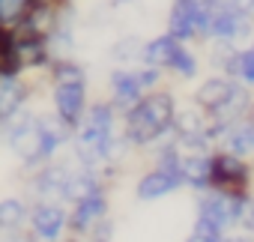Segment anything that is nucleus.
<instances>
[{
    "mask_svg": "<svg viewBox=\"0 0 254 242\" xmlns=\"http://www.w3.org/2000/svg\"><path fill=\"white\" fill-rule=\"evenodd\" d=\"M180 45H183V42H180L177 36H171L168 30H162V33H156V36L147 39V45H144V60H141V63L156 66V69H162V72L168 75V66H171V60H174V54H177Z\"/></svg>",
    "mask_w": 254,
    "mask_h": 242,
    "instance_id": "obj_18",
    "label": "nucleus"
},
{
    "mask_svg": "<svg viewBox=\"0 0 254 242\" xmlns=\"http://www.w3.org/2000/svg\"><path fill=\"white\" fill-rule=\"evenodd\" d=\"M57 24H60V6H30L24 24H21L15 33H30V36L48 39Z\"/></svg>",
    "mask_w": 254,
    "mask_h": 242,
    "instance_id": "obj_20",
    "label": "nucleus"
},
{
    "mask_svg": "<svg viewBox=\"0 0 254 242\" xmlns=\"http://www.w3.org/2000/svg\"><path fill=\"white\" fill-rule=\"evenodd\" d=\"M212 0H171V9L165 18V30L180 42H206Z\"/></svg>",
    "mask_w": 254,
    "mask_h": 242,
    "instance_id": "obj_4",
    "label": "nucleus"
},
{
    "mask_svg": "<svg viewBox=\"0 0 254 242\" xmlns=\"http://www.w3.org/2000/svg\"><path fill=\"white\" fill-rule=\"evenodd\" d=\"M54 57L48 48V39L30 36V33H6L3 54H0V69H15L21 75H45L51 69Z\"/></svg>",
    "mask_w": 254,
    "mask_h": 242,
    "instance_id": "obj_3",
    "label": "nucleus"
},
{
    "mask_svg": "<svg viewBox=\"0 0 254 242\" xmlns=\"http://www.w3.org/2000/svg\"><path fill=\"white\" fill-rule=\"evenodd\" d=\"M90 81L75 84H48V108L63 120L66 126H78L90 108Z\"/></svg>",
    "mask_w": 254,
    "mask_h": 242,
    "instance_id": "obj_9",
    "label": "nucleus"
},
{
    "mask_svg": "<svg viewBox=\"0 0 254 242\" xmlns=\"http://www.w3.org/2000/svg\"><path fill=\"white\" fill-rule=\"evenodd\" d=\"M30 0H0V30H6V33H15L27 12H30Z\"/></svg>",
    "mask_w": 254,
    "mask_h": 242,
    "instance_id": "obj_24",
    "label": "nucleus"
},
{
    "mask_svg": "<svg viewBox=\"0 0 254 242\" xmlns=\"http://www.w3.org/2000/svg\"><path fill=\"white\" fill-rule=\"evenodd\" d=\"M33 200L27 194H3L0 197V230H27Z\"/></svg>",
    "mask_w": 254,
    "mask_h": 242,
    "instance_id": "obj_17",
    "label": "nucleus"
},
{
    "mask_svg": "<svg viewBox=\"0 0 254 242\" xmlns=\"http://www.w3.org/2000/svg\"><path fill=\"white\" fill-rule=\"evenodd\" d=\"M248 200H251V194H227L218 188L197 191V218H206V221L218 224L221 230H230V227L242 224Z\"/></svg>",
    "mask_w": 254,
    "mask_h": 242,
    "instance_id": "obj_5",
    "label": "nucleus"
},
{
    "mask_svg": "<svg viewBox=\"0 0 254 242\" xmlns=\"http://www.w3.org/2000/svg\"><path fill=\"white\" fill-rule=\"evenodd\" d=\"M33 6H63V3H69V0H30Z\"/></svg>",
    "mask_w": 254,
    "mask_h": 242,
    "instance_id": "obj_29",
    "label": "nucleus"
},
{
    "mask_svg": "<svg viewBox=\"0 0 254 242\" xmlns=\"http://www.w3.org/2000/svg\"><path fill=\"white\" fill-rule=\"evenodd\" d=\"M105 218H111V194H108V188H102V191H96V194H90V197L69 206V233L84 239Z\"/></svg>",
    "mask_w": 254,
    "mask_h": 242,
    "instance_id": "obj_12",
    "label": "nucleus"
},
{
    "mask_svg": "<svg viewBox=\"0 0 254 242\" xmlns=\"http://www.w3.org/2000/svg\"><path fill=\"white\" fill-rule=\"evenodd\" d=\"M84 242H114V218H105L102 224H96L84 236Z\"/></svg>",
    "mask_w": 254,
    "mask_h": 242,
    "instance_id": "obj_26",
    "label": "nucleus"
},
{
    "mask_svg": "<svg viewBox=\"0 0 254 242\" xmlns=\"http://www.w3.org/2000/svg\"><path fill=\"white\" fill-rule=\"evenodd\" d=\"M72 156L69 159H54L36 171H27L24 174V194L30 200H60L63 203V191H66V182H69V174H72Z\"/></svg>",
    "mask_w": 254,
    "mask_h": 242,
    "instance_id": "obj_8",
    "label": "nucleus"
},
{
    "mask_svg": "<svg viewBox=\"0 0 254 242\" xmlns=\"http://www.w3.org/2000/svg\"><path fill=\"white\" fill-rule=\"evenodd\" d=\"M251 36H254V15H245V12L224 9V6H215V3H212L206 42H209V39H221V42L245 45Z\"/></svg>",
    "mask_w": 254,
    "mask_h": 242,
    "instance_id": "obj_10",
    "label": "nucleus"
},
{
    "mask_svg": "<svg viewBox=\"0 0 254 242\" xmlns=\"http://www.w3.org/2000/svg\"><path fill=\"white\" fill-rule=\"evenodd\" d=\"M33 102V81L15 69H0V123Z\"/></svg>",
    "mask_w": 254,
    "mask_h": 242,
    "instance_id": "obj_13",
    "label": "nucleus"
},
{
    "mask_svg": "<svg viewBox=\"0 0 254 242\" xmlns=\"http://www.w3.org/2000/svg\"><path fill=\"white\" fill-rule=\"evenodd\" d=\"M180 188H183V177H180V174L153 165L150 171H144V174L135 180V200H141V203H156V200L171 197V194L180 191Z\"/></svg>",
    "mask_w": 254,
    "mask_h": 242,
    "instance_id": "obj_14",
    "label": "nucleus"
},
{
    "mask_svg": "<svg viewBox=\"0 0 254 242\" xmlns=\"http://www.w3.org/2000/svg\"><path fill=\"white\" fill-rule=\"evenodd\" d=\"M0 236H3V230H0Z\"/></svg>",
    "mask_w": 254,
    "mask_h": 242,
    "instance_id": "obj_33",
    "label": "nucleus"
},
{
    "mask_svg": "<svg viewBox=\"0 0 254 242\" xmlns=\"http://www.w3.org/2000/svg\"><path fill=\"white\" fill-rule=\"evenodd\" d=\"M224 233L227 230H221L218 224H212L206 218H194V227H191V233H189L186 242H224L227 239Z\"/></svg>",
    "mask_w": 254,
    "mask_h": 242,
    "instance_id": "obj_25",
    "label": "nucleus"
},
{
    "mask_svg": "<svg viewBox=\"0 0 254 242\" xmlns=\"http://www.w3.org/2000/svg\"><path fill=\"white\" fill-rule=\"evenodd\" d=\"M27 236L30 242H63L69 236V206L60 200H33Z\"/></svg>",
    "mask_w": 254,
    "mask_h": 242,
    "instance_id": "obj_7",
    "label": "nucleus"
},
{
    "mask_svg": "<svg viewBox=\"0 0 254 242\" xmlns=\"http://www.w3.org/2000/svg\"><path fill=\"white\" fill-rule=\"evenodd\" d=\"M144 45H147L144 36H138V33H126V36H120V39L111 42L108 60H111L114 66H138V63L144 60Z\"/></svg>",
    "mask_w": 254,
    "mask_h": 242,
    "instance_id": "obj_19",
    "label": "nucleus"
},
{
    "mask_svg": "<svg viewBox=\"0 0 254 242\" xmlns=\"http://www.w3.org/2000/svg\"><path fill=\"white\" fill-rule=\"evenodd\" d=\"M224 242H254V239L251 236H227Z\"/></svg>",
    "mask_w": 254,
    "mask_h": 242,
    "instance_id": "obj_30",
    "label": "nucleus"
},
{
    "mask_svg": "<svg viewBox=\"0 0 254 242\" xmlns=\"http://www.w3.org/2000/svg\"><path fill=\"white\" fill-rule=\"evenodd\" d=\"M215 6H224V9H236V12H245V15H254V0H212Z\"/></svg>",
    "mask_w": 254,
    "mask_h": 242,
    "instance_id": "obj_27",
    "label": "nucleus"
},
{
    "mask_svg": "<svg viewBox=\"0 0 254 242\" xmlns=\"http://www.w3.org/2000/svg\"><path fill=\"white\" fill-rule=\"evenodd\" d=\"M165 81V72L147 63L138 66H114L108 72V99L114 102V108L120 114H126L129 108H135L147 93L159 90Z\"/></svg>",
    "mask_w": 254,
    "mask_h": 242,
    "instance_id": "obj_2",
    "label": "nucleus"
},
{
    "mask_svg": "<svg viewBox=\"0 0 254 242\" xmlns=\"http://www.w3.org/2000/svg\"><path fill=\"white\" fill-rule=\"evenodd\" d=\"M218 147L227 150V153H236L242 159H251L254 156V120L248 114L239 117V120H233V123L221 132Z\"/></svg>",
    "mask_w": 254,
    "mask_h": 242,
    "instance_id": "obj_16",
    "label": "nucleus"
},
{
    "mask_svg": "<svg viewBox=\"0 0 254 242\" xmlns=\"http://www.w3.org/2000/svg\"><path fill=\"white\" fill-rule=\"evenodd\" d=\"M180 102L168 87H159L147 93L135 108L123 114V135L135 150H153L159 141L174 135V120H177Z\"/></svg>",
    "mask_w": 254,
    "mask_h": 242,
    "instance_id": "obj_1",
    "label": "nucleus"
},
{
    "mask_svg": "<svg viewBox=\"0 0 254 242\" xmlns=\"http://www.w3.org/2000/svg\"><path fill=\"white\" fill-rule=\"evenodd\" d=\"M180 177L186 188L206 191L212 185V150H183Z\"/></svg>",
    "mask_w": 254,
    "mask_h": 242,
    "instance_id": "obj_15",
    "label": "nucleus"
},
{
    "mask_svg": "<svg viewBox=\"0 0 254 242\" xmlns=\"http://www.w3.org/2000/svg\"><path fill=\"white\" fill-rule=\"evenodd\" d=\"M135 0H105V6L108 9H123V6H132Z\"/></svg>",
    "mask_w": 254,
    "mask_h": 242,
    "instance_id": "obj_28",
    "label": "nucleus"
},
{
    "mask_svg": "<svg viewBox=\"0 0 254 242\" xmlns=\"http://www.w3.org/2000/svg\"><path fill=\"white\" fill-rule=\"evenodd\" d=\"M63 242H84V239H81V236H72V233H69V236H66Z\"/></svg>",
    "mask_w": 254,
    "mask_h": 242,
    "instance_id": "obj_31",
    "label": "nucleus"
},
{
    "mask_svg": "<svg viewBox=\"0 0 254 242\" xmlns=\"http://www.w3.org/2000/svg\"><path fill=\"white\" fill-rule=\"evenodd\" d=\"M227 75L236 78V81L245 84V87H254V36H251L245 45H239V51H236V57H233V63H230V69H227Z\"/></svg>",
    "mask_w": 254,
    "mask_h": 242,
    "instance_id": "obj_23",
    "label": "nucleus"
},
{
    "mask_svg": "<svg viewBox=\"0 0 254 242\" xmlns=\"http://www.w3.org/2000/svg\"><path fill=\"white\" fill-rule=\"evenodd\" d=\"M36 129H39V156H42V165L60 159V156L72 147V135H75V129L66 126L51 108H48V111H39Z\"/></svg>",
    "mask_w": 254,
    "mask_h": 242,
    "instance_id": "obj_11",
    "label": "nucleus"
},
{
    "mask_svg": "<svg viewBox=\"0 0 254 242\" xmlns=\"http://www.w3.org/2000/svg\"><path fill=\"white\" fill-rule=\"evenodd\" d=\"M168 75H174L180 81H194L200 75V60H197V54H194V48L189 42H183L177 48V54H174V60L168 66Z\"/></svg>",
    "mask_w": 254,
    "mask_h": 242,
    "instance_id": "obj_22",
    "label": "nucleus"
},
{
    "mask_svg": "<svg viewBox=\"0 0 254 242\" xmlns=\"http://www.w3.org/2000/svg\"><path fill=\"white\" fill-rule=\"evenodd\" d=\"M248 117L254 120V99H251V108H248Z\"/></svg>",
    "mask_w": 254,
    "mask_h": 242,
    "instance_id": "obj_32",
    "label": "nucleus"
},
{
    "mask_svg": "<svg viewBox=\"0 0 254 242\" xmlns=\"http://www.w3.org/2000/svg\"><path fill=\"white\" fill-rule=\"evenodd\" d=\"M251 182H254V168L248 165V159L227 153L221 147L212 150V185L218 191L227 194H251Z\"/></svg>",
    "mask_w": 254,
    "mask_h": 242,
    "instance_id": "obj_6",
    "label": "nucleus"
},
{
    "mask_svg": "<svg viewBox=\"0 0 254 242\" xmlns=\"http://www.w3.org/2000/svg\"><path fill=\"white\" fill-rule=\"evenodd\" d=\"M48 84H75V81H90L87 66L78 57H66V60H54L51 69L45 72Z\"/></svg>",
    "mask_w": 254,
    "mask_h": 242,
    "instance_id": "obj_21",
    "label": "nucleus"
}]
</instances>
